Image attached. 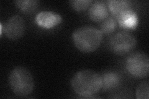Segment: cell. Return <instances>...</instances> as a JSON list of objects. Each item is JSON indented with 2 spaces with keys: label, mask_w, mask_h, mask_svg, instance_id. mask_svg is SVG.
<instances>
[{
  "label": "cell",
  "mask_w": 149,
  "mask_h": 99,
  "mask_svg": "<svg viewBox=\"0 0 149 99\" xmlns=\"http://www.w3.org/2000/svg\"><path fill=\"white\" fill-rule=\"evenodd\" d=\"M70 84L74 92L85 98L95 95L102 86L101 75L91 69H83L76 73Z\"/></svg>",
  "instance_id": "6da1fadb"
},
{
  "label": "cell",
  "mask_w": 149,
  "mask_h": 99,
  "mask_svg": "<svg viewBox=\"0 0 149 99\" xmlns=\"http://www.w3.org/2000/svg\"><path fill=\"white\" fill-rule=\"evenodd\" d=\"M103 34L100 29L92 26H83L72 34L73 44L82 52L90 53L96 50L102 43Z\"/></svg>",
  "instance_id": "7a4b0ae2"
},
{
  "label": "cell",
  "mask_w": 149,
  "mask_h": 99,
  "mask_svg": "<svg viewBox=\"0 0 149 99\" xmlns=\"http://www.w3.org/2000/svg\"><path fill=\"white\" fill-rule=\"evenodd\" d=\"M8 81L12 91L18 96L29 95L34 89L33 78L29 71L24 67L14 68L9 73Z\"/></svg>",
  "instance_id": "3957f363"
},
{
  "label": "cell",
  "mask_w": 149,
  "mask_h": 99,
  "mask_svg": "<svg viewBox=\"0 0 149 99\" xmlns=\"http://www.w3.org/2000/svg\"><path fill=\"white\" fill-rule=\"evenodd\" d=\"M127 71L136 78H143L148 76L149 58L143 51H135L128 56L125 61Z\"/></svg>",
  "instance_id": "277c9868"
},
{
  "label": "cell",
  "mask_w": 149,
  "mask_h": 99,
  "mask_svg": "<svg viewBox=\"0 0 149 99\" xmlns=\"http://www.w3.org/2000/svg\"><path fill=\"white\" fill-rule=\"evenodd\" d=\"M137 45V40L127 31H120L112 37L109 41L111 51L116 55H123L132 51Z\"/></svg>",
  "instance_id": "5b68a950"
},
{
  "label": "cell",
  "mask_w": 149,
  "mask_h": 99,
  "mask_svg": "<svg viewBox=\"0 0 149 99\" xmlns=\"http://www.w3.org/2000/svg\"><path fill=\"white\" fill-rule=\"evenodd\" d=\"M25 27L24 19L19 15H15L6 22L4 32L9 39L17 40L24 35Z\"/></svg>",
  "instance_id": "8992f818"
},
{
  "label": "cell",
  "mask_w": 149,
  "mask_h": 99,
  "mask_svg": "<svg viewBox=\"0 0 149 99\" xmlns=\"http://www.w3.org/2000/svg\"><path fill=\"white\" fill-rule=\"evenodd\" d=\"M36 22L39 26L50 29L62 22V17L59 14L52 11H44L39 12L36 16Z\"/></svg>",
  "instance_id": "52a82bcc"
},
{
  "label": "cell",
  "mask_w": 149,
  "mask_h": 99,
  "mask_svg": "<svg viewBox=\"0 0 149 99\" xmlns=\"http://www.w3.org/2000/svg\"><path fill=\"white\" fill-rule=\"evenodd\" d=\"M102 91L108 92L118 88L121 83L120 75L113 71H106L101 75Z\"/></svg>",
  "instance_id": "ba28073f"
},
{
  "label": "cell",
  "mask_w": 149,
  "mask_h": 99,
  "mask_svg": "<svg viewBox=\"0 0 149 99\" xmlns=\"http://www.w3.org/2000/svg\"><path fill=\"white\" fill-rule=\"evenodd\" d=\"M107 3L108 8L113 14L115 19L127 12L134 10L132 3L129 0H110Z\"/></svg>",
  "instance_id": "9c48e42d"
},
{
  "label": "cell",
  "mask_w": 149,
  "mask_h": 99,
  "mask_svg": "<svg viewBox=\"0 0 149 99\" xmlns=\"http://www.w3.org/2000/svg\"><path fill=\"white\" fill-rule=\"evenodd\" d=\"M88 15L93 21H102L109 16L108 9L103 1H96L91 4L88 10Z\"/></svg>",
  "instance_id": "30bf717a"
},
{
  "label": "cell",
  "mask_w": 149,
  "mask_h": 99,
  "mask_svg": "<svg viewBox=\"0 0 149 99\" xmlns=\"http://www.w3.org/2000/svg\"><path fill=\"white\" fill-rule=\"evenodd\" d=\"M116 20L125 29H135L139 24V17L134 10L127 12Z\"/></svg>",
  "instance_id": "8fae6325"
},
{
  "label": "cell",
  "mask_w": 149,
  "mask_h": 99,
  "mask_svg": "<svg viewBox=\"0 0 149 99\" xmlns=\"http://www.w3.org/2000/svg\"><path fill=\"white\" fill-rule=\"evenodd\" d=\"M16 6L25 14H31L38 8L39 1L36 0H18L15 1Z\"/></svg>",
  "instance_id": "7c38bea8"
},
{
  "label": "cell",
  "mask_w": 149,
  "mask_h": 99,
  "mask_svg": "<svg viewBox=\"0 0 149 99\" xmlns=\"http://www.w3.org/2000/svg\"><path fill=\"white\" fill-rule=\"evenodd\" d=\"M117 27V21L115 18L112 16H108L102 21L100 26V31L103 34H110L114 32Z\"/></svg>",
  "instance_id": "4fadbf2b"
},
{
  "label": "cell",
  "mask_w": 149,
  "mask_h": 99,
  "mask_svg": "<svg viewBox=\"0 0 149 99\" xmlns=\"http://www.w3.org/2000/svg\"><path fill=\"white\" fill-rule=\"evenodd\" d=\"M136 98L138 99H148L149 97V83L148 81H143L136 89Z\"/></svg>",
  "instance_id": "5bb4252c"
},
{
  "label": "cell",
  "mask_w": 149,
  "mask_h": 99,
  "mask_svg": "<svg viewBox=\"0 0 149 99\" xmlns=\"http://www.w3.org/2000/svg\"><path fill=\"white\" fill-rule=\"evenodd\" d=\"M92 3L91 0H73L70 1L72 7L77 11L85 10L90 8Z\"/></svg>",
  "instance_id": "9a60e30c"
},
{
  "label": "cell",
  "mask_w": 149,
  "mask_h": 99,
  "mask_svg": "<svg viewBox=\"0 0 149 99\" xmlns=\"http://www.w3.org/2000/svg\"><path fill=\"white\" fill-rule=\"evenodd\" d=\"M0 27H1V30H0V32H1V35L2 33H3V25H2L1 23L0 24Z\"/></svg>",
  "instance_id": "2e32d148"
}]
</instances>
